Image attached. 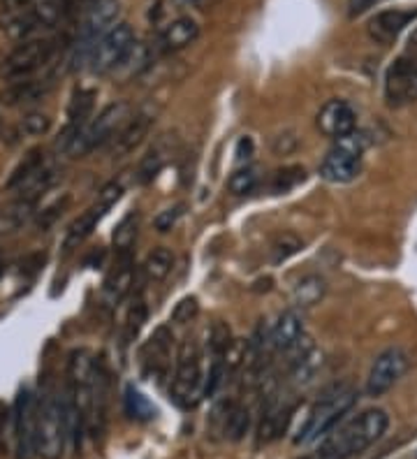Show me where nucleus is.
<instances>
[{
    "mask_svg": "<svg viewBox=\"0 0 417 459\" xmlns=\"http://www.w3.org/2000/svg\"><path fill=\"white\" fill-rule=\"evenodd\" d=\"M389 415L383 409H367L325 437L320 448L308 459H352L385 437Z\"/></svg>",
    "mask_w": 417,
    "mask_h": 459,
    "instance_id": "nucleus-1",
    "label": "nucleus"
},
{
    "mask_svg": "<svg viewBox=\"0 0 417 459\" xmlns=\"http://www.w3.org/2000/svg\"><path fill=\"white\" fill-rule=\"evenodd\" d=\"M357 403V390L351 383H336V385L327 387L320 397L313 402V406L306 413L304 422H301L300 431H297L295 443L297 446H306L317 438L327 437L329 431L336 429L339 422L345 415L355 409Z\"/></svg>",
    "mask_w": 417,
    "mask_h": 459,
    "instance_id": "nucleus-2",
    "label": "nucleus"
},
{
    "mask_svg": "<svg viewBox=\"0 0 417 459\" xmlns=\"http://www.w3.org/2000/svg\"><path fill=\"white\" fill-rule=\"evenodd\" d=\"M70 441L65 415V397L58 390H47L35 413V453L42 459H63Z\"/></svg>",
    "mask_w": 417,
    "mask_h": 459,
    "instance_id": "nucleus-3",
    "label": "nucleus"
},
{
    "mask_svg": "<svg viewBox=\"0 0 417 459\" xmlns=\"http://www.w3.org/2000/svg\"><path fill=\"white\" fill-rule=\"evenodd\" d=\"M130 118V105L128 102H111L102 109L98 117H93L89 124L79 128L77 133L61 146V152L67 158H86L91 152H95L98 146L111 140L118 130L126 126Z\"/></svg>",
    "mask_w": 417,
    "mask_h": 459,
    "instance_id": "nucleus-4",
    "label": "nucleus"
},
{
    "mask_svg": "<svg viewBox=\"0 0 417 459\" xmlns=\"http://www.w3.org/2000/svg\"><path fill=\"white\" fill-rule=\"evenodd\" d=\"M169 397L181 409L197 406L200 397H204V381H202V355L195 339H186L178 346L177 371L169 387Z\"/></svg>",
    "mask_w": 417,
    "mask_h": 459,
    "instance_id": "nucleus-5",
    "label": "nucleus"
},
{
    "mask_svg": "<svg viewBox=\"0 0 417 459\" xmlns=\"http://www.w3.org/2000/svg\"><path fill=\"white\" fill-rule=\"evenodd\" d=\"M364 137L357 133L345 134L327 152L320 163V177L329 184H351L361 169V153H364Z\"/></svg>",
    "mask_w": 417,
    "mask_h": 459,
    "instance_id": "nucleus-6",
    "label": "nucleus"
},
{
    "mask_svg": "<svg viewBox=\"0 0 417 459\" xmlns=\"http://www.w3.org/2000/svg\"><path fill=\"white\" fill-rule=\"evenodd\" d=\"M56 49H58V39L54 38L23 39L7 54L0 73H3L5 79H12V82L30 77V74L38 73L39 67H45L54 58Z\"/></svg>",
    "mask_w": 417,
    "mask_h": 459,
    "instance_id": "nucleus-7",
    "label": "nucleus"
},
{
    "mask_svg": "<svg viewBox=\"0 0 417 459\" xmlns=\"http://www.w3.org/2000/svg\"><path fill=\"white\" fill-rule=\"evenodd\" d=\"M135 45V33L128 23H117L114 29L107 30L95 47L91 49V70L95 74H107L118 70V65L123 63V58L128 56V51Z\"/></svg>",
    "mask_w": 417,
    "mask_h": 459,
    "instance_id": "nucleus-8",
    "label": "nucleus"
},
{
    "mask_svg": "<svg viewBox=\"0 0 417 459\" xmlns=\"http://www.w3.org/2000/svg\"><path fill=\"white\" fill-rule=\"evenodd\" d=\"M121 195H123V186L118 184V181H109V184L100 191V195H98L93 207L86 209V212H83L79 219H74L73 223H70V228L65 230L63 248L70 253L73 248H77L86 237H91V232H93V230L98 228V223L105 219V213L109 212L118 200H121Z\"/></svg>",
    "mask_w": 417,
    "mask_h": 459,
    "instance_id": "nucleus-9",
    "label": "nucleus"
},
{
    "mask_svg": "<svg viewBox=\"0 0 417 459\" xmlns=\"http://www.w3.org/2000/svg\"><path fill=\"white\" fill-rule=\"evenodd\" d=\"M118 12H121V3H118V0H98L95 5H91L89 14L83 19L82 30H79L77 54H74L73 58L74 67L82 65L79 61L91 56V49L95 47V42H98L107 30L117 26Z\"/></svg>",
    "mask_w": 417,
    "mask_h": 459,
    "instance_id": "nucleus-10",
    "label": "nucleus"
},
{
    "mask_svg": "<svg viewBox=\"0 0 417 459\" xmlns=\"http://www.w3.org/2000/svg\"><path fill=\"white\" fill-rule=\"evenodd\" d=\"M408 364H411V359H408V353L404 348L392 346L383 351L378 358L373 359L371 369H369L367 387H364L369 397L387 394L404 378V374L408 371Z\"/></svg>",
    "mask_w": 417,
    "mask_h": 459,
    "instance_id": "nucleus-11",
    "label": "nucleus"
},
{
    "mask_svg": "<svg viewBox=\"0 0 417 459\" xmlns=\"http://www.w3.org/2000/svg\"><path fill=\"white\" fill-rule=\"evenodd\" d=\"M385 100L389 107L401 109L417 102V61L401 54L385 73Z\"/></svg>",
    "mask_w": 417,
    "mask_h": 459,
    "instance_id": "nucleus-12",
    "label": "nucleus"
},
{
    "mask_svg": "<svg viewBox=\"0 0 417 459\" xmlns=\"http://www.w3.org/2000/svg\"><path fill=\"white\" fill-rule=\"evenodd\" d=\"M35 413H38V402L30 387H22L12 409V434H14L19 459H30L35 453Z\"/></svg>",
    "mask_w": 417,
    "mask_h": 459,
    "instance_id": "nucleus-13",
    "label": "nucleus"
},
{
    "mask_svg": "<svg viewBox=\"0 0 417 459\" xmlns=\"http://www.w3.org/2000/svg\"><path fill=\"white\" fill-rule=\"evenodd\" d=\"M417 22V7H392L376 12L367 23V33L378 45H392L408 26Z\"/></svg>",
    "mask_w": 417,
    "mask_h": 459,
    "instance_id": "nucleus-14",
    "label": "nucleus"
},
{
    "mask_svg": "<svg viewBox=\"0 0 417 459\" xmlns=\"http://www.w3.org/2000/svg\"><path fill=\"white\" fill-rule=\"evenodd\" d=\"M295 413V403L290 399L281 397V394H269L265 406H262V418L260 427H257V443H274L283 437L288 431L290 420Z\"/></svg>",
    "mask_w": 417,
    "mask_h": 459,
    "instance_id": "nucleus-15",
    "label": "nucleus"
},
{
    "mask_svg": "<svg viewBox=\"0 0 417 459\" xmlns=\"http://www.w3.org/2000/svg\"><path fill=\"white\" fill-rule=\"evenodd\" d=\"M317 130L325 134V137H332V140H341L345 134L355 133L357 126V114L352 109V105L348 100H339V98H334V100H327L323 107H320V112L316 117Z\"/></svg>",
    "mask_w": 417,
    "mask_h": 459,
    "instance_id": "nucleus-16",
    "label": "nucleus"
},
{
    "mask_svg": "<svg viewBox=\"0 0 417 459\" xmlns=\"http://www.w3.org/2000/svg\"><path fill=\"white\" fill-rule=\"evenodd\" d=\"M153 124H156V112H151V109H139V112L130 114L126 126L114 134V153L118 158L133 153L146 140Z\"/></svg>",
    "mask_w": 417,
    "mask_h": 459,
    "instance_id": "nucleus-17",
    "label": "nucleus"
},
{
    "mask_svg": "<svg viewBox=\"0 0 417 459\" xmlns=\"http://www.w3.org/2000/svg\"><path fill=\"white\" fill-rule=\"evenodd\" d=\"M213 420L218 422V429L228 441H241L248 434L250 411L244 403L222 402L213 409Z\"/></svg>",
    "mask_w": 417,
    "mask_h": 459,
    "instance_id": "nucleus-18",
    "label": "nucleus"
},
{
    "mask_svg": "<svg viewBox=\"0 0 417 459\" xmlns=\"http://www.w3.org/2000/svg\"><path fill=\"white\" fill-rule=\"evenodd\" d=\"M135 283V263L133 255H123L117 258V264L109 272L105 281V299L109 307H118V304L128 297V292L133 290Z\"/></svg>",
    "mask_w": 417,
    "mask_h": 459,
    "instance_id": "nucleus-19",
    "label": "nucleus"
},
{
    "mask_svg": "<svg viewBox=\"0 0 417 459\" xmlns=\"http://www.w3.org/2000/svg\"><path fill=\"white\" fill-rule=\"evenodd\" d=\"M200 38V23L193 17H178L169 22L158 35V45L162 51H181Z\"/></svg>",
    "mask_w": 417,
    "mask_h": 459,
    "instance_id": "nucleus-20",
    "label": "nucleus"
},
{
    "mask_svg": "<svg viewBox=\"0 0 417 459\" xmlns=\"http://www.w3.org/2000/svg\"><path fill=\"white\" fill-rule=\"evenodd\" d=\"M93 105H95V93L91 89H77L74 91L73 100L67 105V124L65 130L58 137V146L65 144L79 128L91 121V114H93Z\"/></svg>",
    "mask_w": 417,
    "mask_h": 459,
    "instance_id": "nucleus-21",
    "label": "nucleus"
},
{
    "mask_svg": "<svg viewBox=\"0 0 417 459\" xmlns=\"http://www.w3.org/2000/svg\"><path fill=\"white\" fill-rule=\"evenodd\" d=\"M301 336H304V320H301V316L297 314L295 308H290V311H283V314L278 316L276 325L269 332V342H272L274 351L288 353Z\"/></svg>",
    "mask_w": 417,
    "mask_h": 459,
    "instance_id": "nucleus-22",
    "label": "nucleus"
},
{
    "mask_svg": "<svg viewBox=\"0 0 417 459\" xmlns=\"http://www.w3.org/2000/svg\"><path fill=\"white\" fill-rule=\"evenodd\" d=\"M38 202L26 200V197H14L0 209V237L14 235L19 230L26 228L35 216Z\"/></svg>",
    "mask_w": 417,
    "mask_h": 459,
    "instance_id": "nucleus-23",
    "label": "nucleus"
},
{
    "mask_svg": "<svg viewBox=\"0 0 417 459\" xmlns=\"http://www.w3.org/2000/svg\"><path fill=\"white\" fill-rule=\"evenodd\" d=\"M23 12H26L28 19L33 22L35 30L54 29V26H58V23L63 22V19L70 17V14H67L65 0H33Z\"/></svg>",
    "mask_w": 417,
    "mask_h": 459,
    "instance_id": "nucleus-24",
    "label": "nucleus"
},
{
    "mask_svg": "<svg viewBox=\"0 0 417 459\" xmlns=\"http://www.w3.org/2000/svg\"><path fill=\"white\" fill-rule=\"evenodd\" d=\"M172 342H174V336H172V332L167 330V327H158V330L151 334L149 343H146L144 351H142V359H144L146 371H153V374L162 371V367H165V359L169 358V348H172Z\"/></svg>",
    "mask_w": 417,
    "mask_h": 459,
    "instance_id": "nucleus-25",
    "label": "nucleus"
},
{
    "mask_svg": "<svg viewBox=\"0 0 417 459\" xmlns=\"http://www.w3.org/2000/svg\"><path fill=\"white\" fill-rule=\"evenodd\" d=\"M58 179H61V168L45 165V168H39L33 177H28V179L19 186L17 197H26V200L38 202L47 191H51V188L58 184Z\"/></svg>",
    "mask_w": 417,
    "mask_h": 459,
    "instance_id": "nucleus-26",
    "label": "nucleus"
},
{
    "mask_svg": "<svg viewBox=\"0 0 417 459\" xmlns=\"http://www.w3.org/2000/svg\"><path fill=\"white\" fill-rule=\"evenodd\" d=\"M325 292H327V283L323 276L308 274L297 281V286L292 288V304L297 308H311L323 299Z\"/></svg>",
    "mask_w": 417,
    "mask_h": 459,
    "instance_id": "nucleus-27",
    "label": "nucleus"
},
{
    "mask_svg": "<svg viewBox=\"0 0 417 459\" xmlns=\"http://www.w3.org/2000/svg\"><path fill=\"white\" fill-rule=\"evenodd\" d=\"M47 93V84L45 82H35V79H19L12 86H7L3 91V102L10 107L17 105H26V102H35Z\"/></svg>",
    "mask_w": 417,
    "mask_h": 459,
    "instance_id": "nucleus-28",
    "label": "nucleus"
},
{
    "mask_svg": "<svg viewBox=\"0 0 417 459\" xmlns=\"http://www.w3.org/2000/svg\"><path fill=\"white\" fill-rule=\"evenodd\" d=\"M45 152L42 149H33V152H28L26 156H23L22 163L17 165V168L12 169L10 179L5 181V188L7 191H17L19 186L23 184V181L28 179V177H33L35 172H38L39 168H45Z\"/></svg>",
    "mask_w": 417,
    "mask_h": 459,
    "instance_id": "nucleus-29",
    "label": "nucleus"
},
{
    "mask_svg": "<svg viewBox=\"0 0 417 459\" xmlns=\"http://www.w3.org/2000/svg\"><path fill=\"white\" fill-rule=\"evenodd\" d=\"M144 274L149 276V281H162L167 279V274L172 272L174 267V253L167 247H158L146 255L144 260Z\"/></svg>",
    "mask_w": 417,
    "mask_h": 459,
    "instance_id": "nucleus-30",
    "label": "nucleus"
},
{
    "mask_svg": "<svg viewBox=\"0 0 417 459\" xmlns=\"http://www.w3.org/2000/svg\"><path fill=\"white\" fill-rule=\"evenodd\" d=\"M135 241H137V213H128L118 223L117 232H114V251H117V258L133 255Z\"/></svg>",
    "mask_w": 417,
    "mask_h": 459,
    "instance_id": "nucleus-31",
    "label": "nucleus"
},
{
    "mask_svg": "<svg viewBox=\"0 0 417 459\" xmlns=\"http://www.w3.org/2000/svg\"><path fill=\"white\" fill-rule=\"evenodd\" d=\"M126 413L133 418V420L139 422H146V420H153L156 418V406L144 397V394L135 390L133 385L126 387Z\"/></svg>",
    "mask_w": 417,
    "mask_h": 459,
    "instance_id": "nucleus-32",
    "label": "nucleus"
},
{
    "mask_svg": "<svg viewBox=\"0 0 417 459\" xmlns=\"http://www.w3.org/2000/svg\"><path fill=\"white\" fill-rule=\"evenodd\" d=\"M306 181V169L301 165H288V168L278 169L272 177V193L281 195V193H290L300 184Z\"/></svg>",
    "mask_w": 417,
    "mask_h": 459,
    "instance_id": "nucleus-33",
    "label": "nucleus"
},
{
    "mask_svg": "<svg viewBox=\"0 0 417 459\" xmlns=\"http://www.w3.org/2000/svg\"><path fill=\"white\" fill-rule=\"evenodd\" d=\"M165 165V152H162L161 146H153L144 158H142V163H139L137 169V181L139 184H149L158 177V172Z\"/></svg>",
    "mask_w": 417,
    "mask_h": 459,
    "instance_id": "nucleus-34",
    "label": "nucleus"
},
{
    "mask_svg": "<svg viewBox=\"0 0 417 459\" xmlns=\"http://www.w3.org/2000/svg\"><path fill=\"white\" fill-rule=\"evenodd\" d=\"M256 186H257V172L253 168H248V165L230 174L228 188L232 195H248V193L256 191Z\"/></svg>",
    "mask_w": 417,
    "mask_h": 459,
    "instance_id": "nucleus-35",
    "label": "nucleus"
},
{
    "mask_svg": "<svg viewBox=\"0 0 417 459\" xmlns=\"http://www.w3.org/2000/svg\"><path fill=\"white\" fill-rule=\"evenodd\" d=\"M301 247H304V241L300 239V237L295 235H283V237H278L276 241L272 244V263L274 264H281L285 263V260H290L292 255H297V253L301 251Z\"/></svg>",
    "mask_w": 417,
    "mask_h": 459,
    "instance_id": "nucleus-36",
    "label": "nucleus"
},
{
    "mask_svg": "<svg viewBox=\"0 0 417 459\" xmlns=\"http://www.w3.org/2000/svg\"><path fill=\"white\" fill-rule=\"evenodd\" d=\"M146 318H149V308H146L144 299H137V302L128 308V318H126V339H128V342L137 339V334L142 332V327H144Z\"/></svg>",
    "mask_w": 417,
    "mask_h": 459,
    "instance_id": "nucleus-37",
    "label": "nucleus"
},
{
    "mask_svg": "<svg viewBox=\"0 0 417 459\" xmlns=\"http://www.w3.org/2000/svg\"><path fill=\"white\" fill-rule=\"evenodd\" d=\"M49 128H51V118L42 112L26 114L22 126H19L22 134H26V137H42V134L49 133Z\"/></svg>",
    "mask_w": 417,
    "mask_h": 459,
    "instance_id": "nucleus-38",
    "label": "nucleus"
},
{
    "mask_svg": "<svg viewBox=\"0 0 417 459\" xmlns=\"http://www.w3.org/2000/svg\"><path fill=\"white\" fill-rule=\"evenodd\" d=\"M200 314V302H197V297H184V299H178L172 308V320L178 323V325H186L190 320L197 318Z\"/></svg>",
    "mask_w": 417,
    "mask_h": 459,
    "instance_id": "nucleus-39",
    "label": "nucleus"
},
{
    "mask_svg": "<svg viewBox=\"0 0 417 459\" xmlns=\"http://www.w3.org/2000/svg\"><path fill=\"white\" fill-rule=\"evenodd\" d=\"M67 202H70V197L65 195V197H63V200L54 202V204H51V207H47L45 212H42V216H39V221H38L39 232H47V230H49L51 225L56 223V221L61 219L63 212H65V207H67Z\"/></svg>",
    "mask_w": 417,
    "mask_h": 459,
    "instance_id": "nucleus-40",
    "label": "nucleus"
},
{
    "mask_svg": "<svg viewBox=\"0 0 417 459\" xmlns=\"http://www.w3.org/2000/svg\"><path fill=\"white\" fill-rule=\"evenodd\" d=\"M178 216H181V207L165 209V212H161L156 219H153V228H156L158 232H169V230L177 225Z\"/></svg>",
    "mask_w": 417,
    "mask_h": 459,
    "instance_id": "nucleus-41",
    "label": "nucleus"
},
{
    "mask_svg": "<svg viewBox=\"0 0 417 459\" xmlns=\"http://www.w3.org/2000/svg\"><path fill=\"white\" fill-rule=\"evenodd\" d=\"M253 140L250 137H241L239 142H237V149H234V160H237V165H241V168H246V165L250 163V158H253Z\"/></svg>",
    "mask_w": 417,
    "mask_h": 459,
    "instance_id": "nucleus-42",
    "label": "nucleus"
},
{
    "mask_svg": "<svg viewBox=\"0 0 417 459\" xmlns=\"http://www.w3.org/2000/svg\"><path fill=\"white\" fill-rule=\"evenodd\" d=\"M380 3H383V0H348V17H361V14H367L371 7L380 5Z\"/></svg>",
    "mask_w": 417,
    "mask_h": 459,
    "instance_id": "nucleus-43",
    "label": "nucleus"
},
{
    "mask_svg": "<svg viewBox=\"0 0 417 459\" xmlns=\"http://www.w3.org/2000/svg\"><path fill=\"white\" fill-rule=\"evenodd\" d=\"M10 418H12V411L7 409L5 403L0 402V450H3V446H5V427Z\"/></svg>",
    "mask_w": 417,
    "mask_h": 459,
    "instance_id": "nucleus-44",
    "label": "nucleus"
},
{
    "mask_svg": "<svg viewBox=\"0 0 417 459\" xmlns=\"http://www.w3.org/2000/svg\"><path fill=\"white\" fill-rule=\"evenodd\" d=\"M3 3H5V5H7V10L22 12V10H26V7L30 5L33 0H3Z\"/></svg>",
    "mask_w": 417,
    "mask_h": 459,
    "instance_id": "nucleus-45",
    "label": "nucleus"
},
{
    "mask_svg": "<svg viewBox=\"0 0 417 459\" xmlns=\"http://www.w3.org/2000/svg\"><path fill=\"white\" fill-rule=\"evenodd\" d=\"M406 54L408 56H413L417 61V29L413 30L411 38H408V47H406Z\"/></svg>",
    "mask_w": 417,
    "mask_h": 459,
    "instance_id": "nucleus-46",
    "label": "nucleus"
},
{
    "mask_svg": "<svg viewBox=\"0 0 417 459\" xmlns=\"http://www.w3.org/2000/svg\"><path fill=\"white\" fill-rule=\"evenodd\" d=\"M0 126H3V121H0Z\"/></svg>",
    "mask_w": 417,
    "mask_h": 459,
    "instance_id": "nucleus-47",
    "label": "nucleus"
}]
</instances>
